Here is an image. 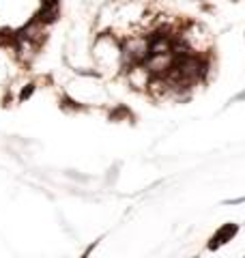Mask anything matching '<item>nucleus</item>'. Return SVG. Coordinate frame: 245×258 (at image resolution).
Returning a JSON list of instances; mask_svg holds the SVG:
<instances>
[{
  "label": "nucleus",
  "instance_id": "obj_2",
  "mask_svg": "<svg viewBox=\"0 0 245 258\" xmlns=\"http://www.w3.org/2000/svg\"><path fill=\"white\" fill-rule=\"evenodd\" d=\"M122 78H125V82L129 88H134V91H140V93H146V88H149V82H151V71L144 67V64H129V67L122 69Z\"/></svg>",
  "mask_w": 245,
  "mask_h": 258
},
{
  "label": "nucleus",
  "instance_id": "obj_1",
  "mask_svg": "<svg viewBox=\"0 0 245 258\" xmlns=\"http://www.w3.org/2000/svg\"><path fill=\"white\" fill-rule=\"evenodd\" d=\"M93 60L97 64L99 76H120L122 54H120V37L116 35V32L103 30L95 37Z\"/></svg>",
  "mask_w": 245,
  "mask_h": 258
},
{
  "label": "nucleus",
  "instance_id": "obj_4",
  "mask_svg": "<svg viewBox=\"0 0 245 258\" xmlns=\"http://www.w3.org/2000/svg\"><path fill=\"white\" fill-rule=\"evenodd\" d=\"M110 120H134V114H132V110H129L127 106L118 103L116 108H112V112H110Z\"/></svg>",
  "mask_w": 245,
  "mask_h": 258
},
{
  "label": "nucleus",
  "instance_id": "obj_3",
  "mask_svg": "<svg viewBox=\"0 0 245 258\" xmlns=\"http://www.w3.org/2000/svg\"><path fill=\"white\" fill-rule=\"evenodd\" d=\"M241 226L234 224V222H228V224H222L219 228L213 232V235L209 237V243H207V249L209 252H217L219 247H224L226 243H230V241L239 235Z\"/></svg>",
  "mask_w": 245,
  "mask_h": 258
},
{
  "label": "nucleus",
  "instance_id": "obj_7",
  "mask_svg": "<svg viewBox=\"0 0 245 258\" xmlns=\"http://www.w3.org/2000/svg\"><path fill=\"white\" fill-rule=\"evenodd\" d=\"M230 101H245V91H241V93H236L234 97H232V99Z\"/></svg>",
  "mask_w": 245,
  "mask_h": 258
},
{
  "label": "nucleus",
  "instance_id": "obj_8",
  "mask_svg": "<svg viewBox=\"0 0 245 258\" xmlns=\"http://www.w3.org/2000/svg\"><path fill=\"white\" fill-rule=\"evenodd\" d=\"M198 3H204V0H198Z\"/></svg>",
  "mask_w": 245,
  "mask_h": 258
},
{
  "label": "nucleus",
  "instance_id": "obj_6",
  "mask_svg": "<svg viewBox=\"0 0 245 258\" xmlns=\"http://www.w3.org/2000/svg\"><path fill=\"white\" fill-rule=\"evenodd\" d=\"M245 203V196H241V198H228V200H224V205H243Z\"/></svg>",
  "mask_w": 245,
  "mask_h": 258
},
{
  "label": "nucleus",
  "instance_id": "obj_5",
  "mask_svg": "<svg viewBox=\"0 0 245 258\" xmlns=\"http://www.w3.org/2000/svg\"><path fill=\"white\" fill-rule=\"evenodd\" d=\"M35 91H37V84L35 82H28V84H24V88L20 91V95H18V99L20 101H28L32 95H35Z\"/></svg>",
  "mask_w": 245,
  "mask_h": 258
}]
</instances>
